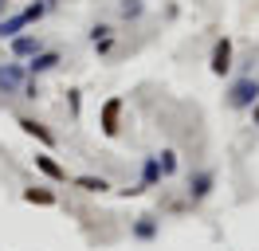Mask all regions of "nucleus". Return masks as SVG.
Returning <instances> with one entry per match:
<instances>
[{"label": "nucleus", "mask_w": 259, "mask_h": 251, "mask_svg": "<svg viewBox=\"0 0 259 251\" xmlns=\"http://www.w3.org/2000/svg\"><path fill=\"white\" fill-rule=\"evenodd\" d=\"M259 102V78L255 75H243L228 87V106L232 110H251Z\"/></svg>", "instance_id": "1"}, {"label": "nucleus", "mask_w": 259, "mask_h": 251, "mask_svg": "<svg viewBox=\"0 0 259 251\" xmlns=\"http://www.w3.org/2000/svg\"><path fill=\"white\" fill-rule=\"evenodd\" d=\"M122 110H126L122 94H110V98L102 102V114H98V130H102V138H118V134H122Z\"/></svg>", "instance_id": "2"}, {"label": "nucleus", "mask_w": 259, "mask_h": 251, "mask_svg": "<svg viewBox=\"0 0 259 251\" xmlns=\"http://www.w3.org/2000/svg\"><path fill=\"white\" fill-rule=\"evenodd\" d=\"M232 59H236V44H232L228 35H220V39L212 44V55H208V71H212L216 78L232 75Z\"/></svg>", "instance_id": "3"}, {"label": "nucleus", "mask_w": 259, "mask_h": 251, "mask_svg": "<svg viewBox=\"0 0 259 251\" xmlns=\"http://www.w3.org/2000/svg\"><path fill=\"white\" fill-rule=\"evenodd\" d=\"M161 181L165 177H161V165H157V153H153V157H142V181H138L134 188H122V192H126V196H142V192H149V188H157Z\"/></svg>", "instance_id": "4"}, {"label": "nucleus", "mask_w": 259, "mask_h": 251, "mask_svg": "<svg viewBox=\"0 0 259 251\" xmlns=\"http://www.w3.org/2000/svg\"><path fill=\"white\" fill-rule=\"evenodd\" d=\"M28 82V67L24 63H0V94H20Z\"/></svg>", "instance_id": "5"}, {"label": "nucleus", "mask_w": 259, "mask_h": 251, "mask_svg": "<svg viewBox=\"0 0 259 251\" xmlns=\"http://www.w3.org/2000/svg\"><path fill=\"white\" fill-rule=\"evenodd\" d=\"M16 126L24 130V134H28V138H35L39 145H44V149H55V145H59V138H55L48 126L39 122V118H32V114H20V118H16Z\"/></svg>", "instance_id": "6"}, {"label": "nucleus", "mask_w": 259, "mask_h": 251, "mask_svg": "<svg viewBox=\"0 0 259 251\" xmlns=\"http://www.w3.org/2000/svg\"><path fill=\"white\" fill-rule=\"evenodd\" d=\"M212 188H216V173H212V169H196L193 177H189V200L204 204L212 196Z\"/></svg>", "instance_id": "7"}, {"label": "nucleus", "mask_w": 259, "mask_h": 251, "mask_svg": "<svg viewBox=\"0 0 259 251\" xmlns=\"http://www.w3.org/2000/svg\"><path fill=\"white\" fill-rule=\"evenodd\" d=\"M91 47H95L98 59H106L114 47H118V31H114L110 24H95V28H91Z\"/></svg>", "instance_id": "8"}, {"label": "nucleus", "mask_w": 259, "mask_h": 251, "mask_svg": "<svg viewBox=\"0 0 259 251\" xmlns=\"http://www.w3.org/2000/svg\"><path fill=\"white\" fill-rule=\"evenodd\" d=\"M130 235H134L138 243H153V239L161 235V220H157V216H138V220H134V228H130Z\"/></svg>", "instance_id": "9"}, {"label": "nucleus", "mask_w": 259, "mask_h": 251, "mask_svg": "<svg viewBox=\"0 0 259 251\" xmlns=\"http://www.w3.org/2000/svg\"><path fill=\"white\" fill-rule=\"evenodd\" d=\"M59 63H63V55H59V51H39V55H32V59H28V78L48 75V71H55Z\"/></svg>", "instance_id": "10"}, {"label": "nucleus", "mask_w": 259, "mask_h": 251, "mask_svg": "<svg viewBox=\"0 0 259 251\" xmlns=\"http://www.w3.org/2000/svg\"><path fill=\"white\" fill-rule=\"evenodd\" d=\"M35 169L44 173L48 181H55V185H63V181H67V169H63V165H59V161L48 153V149H44V153H35Z\"/></svg>", "instance_id": "11"}, {"label": "nucleus", "mask_w": 259, "mask_h": 251, "mask_svg": "<svg viewBox=\"0 0 259 251\" xmlns=\"http://www.w3.org/2000/svg\"><path fill=\"white\" fill-rule=\"evenodd\" d=\"M20 196H24V204H39V208H51V204H59L55 188H48V185H32V188H24Z\"/></svg>", "instance_id": "12"}, {"label": "nucleus", "mask_w": 259, "mask_h": 251, "mask_svg": "<svg viewBox=\"0 0 259 251\" xmlns=\"http://www.w3.org/2000/svg\"><path fill=\"white\" fill-rule=\"evenodd\" d=\"M39 51H44L39 35H16V39H12V55H16V59H32Z\"/></svg>", "instance_id": "13"}, {"label": "nucleus", "mask_w": 259, "mask_h": 251, "mask_svg": "<svg viewBox=\"0 0 259 251\" xmlns=\"http://www.w3.org/2000/svg\"><path fill=\"white\" fill-rule=\"evenodd\" d=\"M24 28H28V16L24 12L4 16V20H0V39H16V35H24Z\"/></svg>", "instance_id": "14"}, {"label": "nucleus", "mask_w": 259, "mask_h": 251, "mask_svg": "<svg viewBox=\"0 0 259 251\" xmlns=\"http://www.w3.org/2000/svg\"><path fill=\"white\" fill-rule=\"evenodd\" d=\"M75 185L82 188V192H110V181H106V177H95V173H79V177H75Z\"/></svg>", "instance_id": "15"}, {"label": "nucleus", "mask_w": 259, "mask_h": 251, "mask_svg": "<svg viewBox=\"0 0 259 251\" xmlns=\"http://www.w3.org/2000/svg\"><path fill=\"white\" fill-rule=\"evenodd\" d=\"M157 165H161V177H165V181H169V177H177V169H181L177 149H161V153H157Z\"/></svg>", "instance_id": "16"}, {"label": "nucleus", "mask_w": 259, "mask_h": 251, "mask_svg": "<svg viewBox=\"0 0 259 251\" xmlns=\"http://www.w3.org/2000/svg\"><path fill=\"white\" fill-rule=\"evenodd\" d=\"M118 16H122V20H142V16H146V0H122V4H118Z\"/></svg>", "instance_id": "17"}, {"label": "nucleus", "mask_w": 259, "mask_h": 251, "mask_svg": "<svg viewBox=\"0 0 259 251\" xmlns=\"http://www.w3.org/2000/svg\"><path fill=\"white\" fill-rule=\"evenodd\" d=\"M67 106H71V118H79V114H82V94L79 91H67Z\"/></svg>", "instance_id": "18"}, {"label": "nucleus", "mask_w": 259, "mask_h": 251, "mask_svg": "<svg viewBox=\"0 0 259 251\" xmlns=\"http://www.w3.org/2000/svg\"><path fill=\"white\" fill-rule=\"evenodd\" d=\"M251 126H255V130H259V102H255V106H251Z\"/></svg>", "instance_id": "19"}]
</instances>
